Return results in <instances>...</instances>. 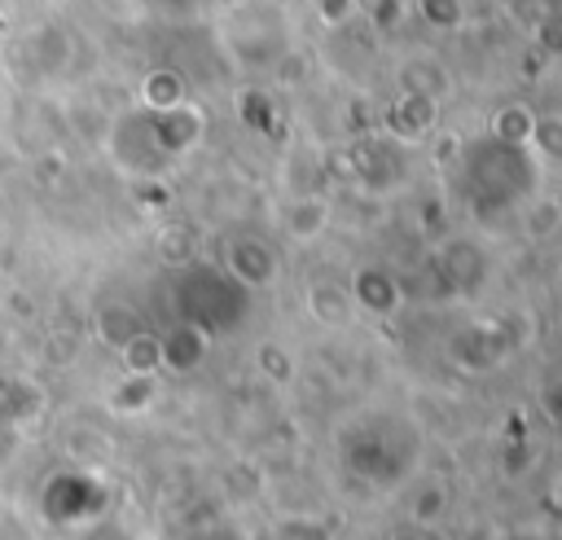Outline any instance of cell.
Listing matches in <instances>:
<instances>
[{
	"instance_id": "3957f363",
	"label": "cell",
	"mask_w": 562,
	"mask_h": 540,
	"mask_svg": "<svg viewBox=\"0 0 562 540\" xmlns=\"http://www.w3.org/2000/svg\"><path fill=\"white\" fill-rule=\"evenodd\" d=\"M347 290H351L356 312L360 316H378V320L395 316L400 303H404V290H400V281L386 268H356L351 281H347Z\"/></svg>"
},
{
	"instance_id": "52a82bcc",
	"label": "cell",
	"mask_w": 562,
	"mask_h": 540,
	"mask_svg": "<svg viewBox=\"0 0 562 540\" xmlns=\"http://www.w3.org/2000/svg\"><path fill=\"white\" fill-rule=\"evenodd\" d=\"M356 9H360V0H316V18L325 26H347L356 18Z\"/></svg>"
},
{
	"instance_id": "ba28073f",
	"label": "cell",
	"mask_w": 562,
	"mask_h": 540,
	"mask_svg": "<svg viewBox=\"0 0 562 540\" xmlns=\"http://www.w3.org/2000/svg\"><path fill=\"white\" fill-rule=\"evenodd\" d=\"M417 9L430 26H457V18H461L457 0H417Z\"/></svg>"
},
{
	"instance_id": "30bf717a",
	"label": "cell",
	"mask_w": 562,
	"mask_h": 540,
	"mask_svg": "<svg viewBox=\"0 0 562 540\" xmlns=\"http://www.w3.org/2000/svg\"><path fill=\"white\" fill-rule=\"evenodd\" d=\"M558 303H562V268H558Z\"/></svg>"
},
{
	"instance_id": "277c9868",
	"label": "cell",
	"mask_w": 562,
	"mask_h": 540,
	"mask_svg": "<svg viewBox=\"0 0 562 540\" xmlns=\"http://www.w3.org/2000/svg\"><path fill=\"white\" fill-rule=\"evenodd\" d=\"M303 307H307V316H312L316 325H325V329H347V325L360 316L356 303H351L347 281H338V277H316V281H307Z\"/></svg>"
},
{
	"instance_id": "6da1fadb",
	"label": "cell",
	"mask_w": 562,
	"mask_h": 540,
	"mask_svg": "<svg viewBox=\"0 0 562 540\" xmlns=\"http://www.w3.org/2000/svg\"><path fill=\"white\" fill-rule=\"evenodd\" d=\"M224 272L241 285V290H268L281 272V259H277V246L263 241V237H233L224 246Z\"/></svg>"
},
{
	"instance_id": "5b68a950",
	"label": "cell",
	"mask_w": 562,
	"mask_h": 540,
	"mask_svg": "<svg viewBox=\"0 0 562 540\" xmlns=\"http://www.w3.org/2000/svg\"><path fill=\"white\" fill-rule=\"evenodd\" d=\"M536 110L522 105V101H505L492 119H487V140L496 145H509V149H531V136H536Z\"/></svg>"
},
{
	"instance_id": "8992f818",
	"label": "cell",
	"mask_w": 562,
	"mask_h": 540,
	"mask_svg": "<svg viewBox=\"0 0 562 540\" xmlns=\"http://www.w3.org/2000/svg\"><path fill=\"white\" fill-rule=\"evenodd\" d=\"M531 154H540V158H562V119H536Z\"/></svg>"
},
{
	"instance_id": "7a4b0ae2",
	"label": "cell",
	"mask_w": 562,
	"mask_h": 540,
	"mask_svg": "<svg viewBox=\"0 0 562 540\" xmlns=\"http://www.w3.org/2000/svg\"><path fill=\"white\" fill-rule=\"evenodd\" d=\"M277 220H281V233H285L290 241L307 246V241H316V237L329 228L334 206H329V198H321L316 189H307V193H290V198L281 202Z\"/></svg>"
},
{
	"instance_id": "9c48e42d",
	"label": "cell",
	"mask_w": 562,
	"mask_h": 540,
	"mask_svg": "<svg viewBox=\"0 0 562 540\" xmlns=\"http://www.w3.org/2000/svg\"><path fill=\"white\" fill-rule=\"evenodd\" d=\"M496 540H544L540 531H527V527H518V531H501Z\"/></svg>"
}]
</instances>
